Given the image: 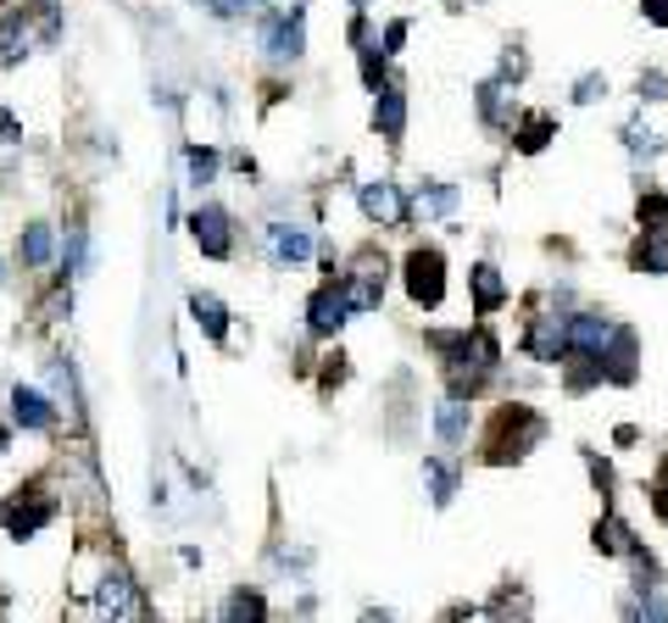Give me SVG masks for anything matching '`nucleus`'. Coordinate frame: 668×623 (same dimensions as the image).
<instances>
[{
  "instance_id": "f257e3e1",
  "label": "nucleus",
  "mask_w": 668,
  "mask_h": 623,
  "mask_svg": "<svg viewBox=\"0 0 668 623\" xmlns=\"http://www.w3.org/2000/svg\"><path fill=\"white\" fill-rule=\"evenodd\" d=\"M541 434H546V423H541L530 407H508V412L496 418V434H490V463H513V457H524Z\"/></svg>"
},
{
  "instance_id": "f03ea898",
  "label": "nucleus",
  "mask_w": 668,
  "mask_h": 623,
  "mask_svg": "<svg viewBox=\"0 0 668 623\" xmlns=\"http://www.w3.org/2000/svg\"><path fill=\"white\" fill-rule=\"evenodd\" d=\"M407 296L417 307H441V296H446V262H441L435 245H417L407 256Z\"/></svg>"
},
{
  "instance_id": "7ed1b4c3",
  "label": "nucleus",
  "mask_w": 668,
  "mask_h": 623,
  "mask_svg": "<svg viewBox=\"0 0 668 623\" xmlns=\"http://www.w3.org/2000/svg\"><path fill=\"white\" fill-rule=\"evenodd\" d=\"M613 334H619V323H608L602 312H579V318H568V351H574V356H597V363H602V351H608Z\"/></svg>"
},
{
  "instance_id": "20e7f679",
  "label": "nucleus",
  "mask_w": 668,
  "mask_h": 623,
  "mask_svg": "<svg viewBox=\"0 0 668 623\" xmlns=\"http://www.w3.org/2000/svg\"><path fill=\"white\" fill-rule=\"evenodd\" d=\"M346 312H352L346 285H323V290L312 296V307H307V318H312V329H318V334H334V329L346 323Z\"/></svg>"
},
{
  "instance_id": "39448f33",
  "label": "nucleus",
  "mask_w": 668,
  "mask_h": 623,
  "mask_svg": "<svg viewBox=\"0 0 668 623\" xmlns=\"http://www.w3.org/2000/svg\"><path fill=\"white\" fill-rule=\"evenodd\" d=\"M524 345H530L535 363H557V356H568V318H541L524 334Z\"/></svg>"
},
{
  "instance_id": "423d86ee",
  "label": "nucleus",
  "mask_w": 668,
  "mask_h": 623,
  "mask_svg": "<svg viewBox=\"0 0 668 623\" xmlns=\"http://www.w3.org/2000/svg\"><path fill=\"white\" fill-rule=\"evenodd\" d=\"M363 212H368V218H379L385 229H396V223L407 218V201H401V190H396V185L374 178V185H363Z\"/></svg>"
},
{
  "instance_id": "0eeeda50",
  "label": "nucleus",
  "mask_w": 668,
  "mask_h": 623,
  "mask_svg": "<svg viewBox=\"0 0 668 623\" xmlns=\"http://www.w3.org/2000/svg\"><path fill=\"white\" fill-rule=\"evenodd\" d=\"M51 512H56L51 496H40V501H7V529L18 534V541H29V534H40L51 523Z\"/></svg>"
},
{
  "instance_id": "6e6552de",
  "label": "nucleus",
  "mask_w": 668,
  "mask_h": 623,
  "mask_svg": "<svg viewBox=\"0 0 668 623\" xmlns=\"http://www.w3.org/2000/svg\"><path fill=\"white\" fill-rule=\"evenodd\" d=\"M190 229H196V245H201L207 256H229V218H223L218 207H201V212L190 218Z\"/></svg>"
},
{
  "instance_id": "1a4fd4ad",
  "label": "nucleus",
  "mask_w": 668,
  "mask_h": 623,
  "mask_svg": "<svg viewBox=\"0 0 668 623\" xmlns=\"http://www.w3.org/2000/svg\"><path fill=\"white\" fill-rule=\"evenodd\" d=\"M602 374L619 379V385L635 379V334H630V329H619V334L608 340V351H602Z\"/></svg>"
},
{
  "instance_id": "9d476101",
  "label": "nucleus",
  "mask_w": 668,
  "mask_h": 623,
  "mask_svg": "<svg viewBox=\"0 0 668 623\" xmlns=\"http://www.w3.org/2000/svg\"><path fill=\"white\" fill-rule=\"evenodd\" d=\"M374 123L385 140H401L407 134V101H401V89H379V101H374Z\"/></svg>"
},
{
  "instance_id": "9b49d317",
  "label": "nucleus",
  "mask_w": 668,
  "mask_h": 623,
  "mask_svg": "<svg viewBox=\"0 0 668 623\" xmlns=\"http://www.w3.org/2000/svg\"><path fill=\"white\" fill-rule=\"evenodd\" d=\"M468 423H474V412H468L463 396H452V401L435 412V434H441L446 445H463V440H468Z\"/></svg>"
},
{
  "instance_id": "f8f14e48",
  "label": "nucleus",
  "mask_w": 668,
  "mask_h": 623,
  "mask_svg": "<svg viewBox=\"0 0 668 623\" xmlns=\"http://www.w3.org/2000/svg\"><path fill=\"white\" fill-rule=\"evenodd\" d=\"M468 279H474V307H479V312H496L501 301H508V285H501V274H496L490 262H479Z\"/></svg>"
},
{
  "instance_id": "ddd939ff",
  "label": "nucleus",
  "mask_w": 668,
  "mask_h": 623,
  "mask_svg": "<svg viewBox=\"0 0 668 623\" xmlns=\"http://www.w3.org/2000/svg\"><path fill=\"white\" fill-rule=\"evenodd\" d=\"M12 418L23 423V429H51V401L40 396V390H12Z\"/></svg>"
},
{
  "instance_id": "4468645a",
  "label": "nucleus",
  "mask_w": 668,
  "mask_h": 623,
  "mask_svg": "<svg viewBox=\"0 0 668 623\" xmlns=\"http://www.w3.org/2000/svg\"><path fill=\"white\" fill-rule=\"evenodd\" d=\"M101 612H118V618H123V612H140L134 596H129V574H118V568L101 574Z\"/></svg>"
},
{
  "instance_id": "2eb2a0df",
  "label": "nucleus",
  "mask_w": 668,
  "mask_h": 623,
  "mask_svg": "<svg viewBox=\"0 0 668 623\" xmlns=\"http://www.w3.org/2000/svg\"><path fill=\"white\" fill-rule=\"evenodd\" d=\"M268 240H274V256H279V262H307V256H312V240H307V229H290V223H279Z\"/></svg>"
},
{
  "instance_id": "dca6fc26",
  "label": "nucleus",
  "mask_w": 668,
  "mask_h": 623,
  "mask_svg": "<svg viewBox=\"0 0 668 623\" xmlns=\"http://www.w3.org/2000/svg\"><path fill=\"white\" fill-rule=\"evenodd\" d=\"M268 56H274V62L301 56V12H290V23H279V29L268 34Z\"/></svg>"
},
{
  "instance_id": "f3484780",
  "label": "nucleus",
  "mask_w": 668,
  "mask_h": 623,
  "mask_svg": "<svg viewBox=\"0 0 668 623\" xmlns=\"http://www.w3.org/2000/svg\"><path fill=\"white\" fill-rule=\"evenodd\" d=\"M190 312H196V323H201L212 340H223V334H229V312H223V301H218V296H190Z\"/></svg>"
},
{
  "instance_id": "a211bd4d",
  "label": "nucleus",
  "mask_w": 668,
  "mask_h": 623,
  "mask_svg": "<svg viewBox=\"0 0 668 623\" xmlns=\"http://www.w3.org/2000/svg\"><path fill=\"white\" fill-rule=\"evenodd\" d=\"M635 262L646 274H668V229H646V245L635 251Z\"/></svg>"
},
{
  "instance_id": "6ab92c4d",
  "label": "nucleus",
  "mask_w": 668,
  "mask_h": 623,
  "mask_svg": "<svg viewBox=\"0 0 668 623\" xmlns=\"http://www.w3.org/2000/svg\"><path fill=\"white\" fill-rule=\"evenodd\" d=\"M597 552H608V557H624L630 552V529L619 518H602L597 523Z\"/></svg>"
},
{
  "instance_id": "aec40b11",
  "label": "nucleus",
  "mask_w": 668,
  "mask_h": 623,
  "mask_svg": "<svg viewBox=\"0 0 668 623\" xmlns=\"http://www.w3.org/2000/svg\"><path fill=\"white\" fill-rule=\"evenodd\" d=\"M552 129H557V123H552L546 112H530V118H524V129H519L513 140H519V151H541V145L552 140Z\"/></svg>"
},
{
  "instance_id": "412c9836",
  "label": "nucleus",
  "mask_w": 668,
  "mask_h": 623,
  "mask_svg": "<svg viewBox=\"0 0 668 623\" xmlns=\"http://www.w3.org/2000/svg\"><path fill=\"white\" fill-rule=\"evenodd\" d=\"M424 479H430V501H435V507H446V501H452V490H457V474H452L446 463H424Z\"/></svg>"
},
{
  "instance_id": "4be33fe9",
  "label": "nucleus",
  "mask_w": 668,
  "mask_h": 623,
  "mask_svg": "<svg viewBox=\"0 0 668 623\" xmlns=\"http://www.w3.org/2000/svg\"><path fill=\"white\" fill-rule=\"evenodd\" d=\"M51 251H56V240H51V229H29V234H23V262H29V267H40V262H51Z\"/></svg>"
},
{
  "instance_id": "5701e85b",
  "label": "nucleus",
  "mask_w": 668,
  "mask_h": 623,
  "mask_svg": "<svg viewBox=\"0 0 668 623\" xmlns=\"http://www.w3.org/2000/svg\"><path fill=\"white\" fill-rule=\"evenodd\" d=\"M624 145H630L635 156H657V151H663V140H657V134H652V129H646L641 118H635V123L624 129Z\"/></svg>"
},
{
  "instance_id": "b1692460",
  "label": "nucleus",
  "mask_w": 668,
  "mask_h": 623,
  "mask_svg": "<svg viewBox=\"0 0 668 623\" xmlns=\"http://www.w3.org/2000/svg\"><path fill=\"white\" fill-rule=\"evenodd\" d=\"M641 223H646V229H668V201H663L657 190L641 196Z\"/></svg>"
},
{
  "instance_id": "393cba45",
  "label": "nucleus",
  "mask_w": 668,
  "mask_h": 623,
  "mask_svg": "<svg viewBox=\"0 0 668 623\" xmlns=\"http://www.w3.org/2000/svg\"><path fill=\"white\" fill-rule=\"evenodd\" d=\"M602 96H608V78H602V73H584V78L574 84V101H584V107L602 101Z\"/></svg>"
},
{
  "instance_id": "a878e982",
  "label": "nucleus",
  "mask_w": 668,
  "mask_h": 623,
  "mask_svg": "<svg viewBox=\"0 0 668 623\" xmlns=\"http://www.w3.org/2000/svg\"><path fill=\"white\" fill-rule=\"evenodd\" d=\"M452 190H424V196H417V212H430V218H441V212H452Z\"/></svg>"
},
{
  "instance_id": "bb28decb",
  "label": "nucleus",
  "mask_w": 668,
  "mask_h": 623,
  "mask_svg": "<svg viewBox=\"0 0 668 623\" xmlns=\"http://www.w3.org/2000/svg\"><path fill=\"white\" fill-rule=\"evenodd\" d=\"M218 173V156L201 145V151H190V178H196V185H207V178Z\"/></svg>"
},
{
  "instance_id": "cd10ccee",
  "label": "nucleus",
  "mask_w": 668,
  "mask_h": 623,
  "mask_svg": "<svg viewBox=\"0 0 668 623\" xmlns=\"http://www.w3.org/2000/svg\"><path fill=\"white\" fill-rule=\"evenodd\" d=\"M268 607H263V596H234L229 601V618H263Z\"/></svg>"
},
{
  "instance_id": "c85d7f7f",
  "label": "nucleus",
  "mask_w": 668,
  "mask_h": 623,
  "mask_svg": "<svg viewBox=\"0 0 668 623\" xmlns=\"http://www.w3.org/2000/svg\"><path fill=\"white\" fill-rule=\"evenodd\" d=\"M401 45H407V23H390V29H385V56H396Z\"/></svg>"
},
{
  "instance_id": "c756f323",
  "label": "nucleus",
  "mask_w": 668,
  "mask_h": 623,
  "mask_svg": "<svg viewBox=\"0 0 668 623\" xmlns=\"http://www.w3.org/2000/svg\"><path fill=\"white\" fill-rule=\"evenodd\" d=\"M646 18H652V23H663V29H668V0H646Z\"/></svg>"
},
{
  "instance_id": "7c9ffc66",
  "label": "nucleus",
  "mask_w": 668,
  "mask_h": 623,
  "mask_svg": "<svg viewBox=\"0 0 668 623\" xmlns=\"http://www.w3.org/2000/svg\"><path fill=\"white\" fill-rule=\"evenodd\" d=\"M212 7H218V12H240V7H245V0H212Z\"/></svg>"
}]
</instances>
